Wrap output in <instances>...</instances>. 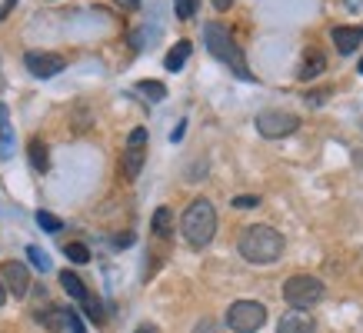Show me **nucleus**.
Wrapping results in <instances>:
<instances>
[{"label": "nucleus", "instance_id": "1", "mask_svg": "<svg viewBox=\"0 0 363 333\" xmlns=\"http://www.w3.org/2000/svg\"><path fill=\"white\" fill-rule=\"evenodd\" d=\"M237 250L247 263H274L276 256L284 254V237L267 223H253L240 233Z\"/></svg>", "mask_w": 363, "mask_h": 333}, {"label": "nucleus", "instance_id": "2", "mask_svg": "<svg viewBox=\"0 0 363 333\" xmlns=\"http://www.w3.org/2000/svg\"><path fill=\"white\" fill-rule=\"evenodd\" d=\"M203 44H207V51H210L220 64L230 67L240 80H253L250 67H247V60H243V51L237 47V40L230 37V30H227L224 24H207L203 27Z\"/></svg>", "mask_w": 363, "mask_h": 333}, {"label": "nucleus", "instance_id": "3", "mask_svg": "<svg viewBox=\"0 0 363 333\" xmlns=\"http://www.w3.org/2000/svg\"><path fill=\"white\" fill-rule=\"evenodd\" d=\"M180 230H184V240L190 247H207L217 233V210L207 197H197L193 204L184 210V220H180Z\"/></svg>", "mask_w": 363, "mask_h": 333}, {"label": "nucleus", "instance_id": "4", "mask_svg": "<svg viewBox=\"0 0 363 333\" xmlns=\"http://www.w3.org/2000/svg\"><path fill=\"white\" fill-rule=\"evenodd\" d=\"M284 300H287L293 310H310L313 303L324 300V283L310 277V273H297L284 283Z\"/></svg>", "mask_w": 363, "mask_h": 333}, {"label": "nucleus", "instance_id": "5", "mask_svg": "<svg viewBox=\"0 0 363 333\" xmlns=\"http://www.w3.org/2000/svg\"><path fill=\"white\" fill-rule=\"evenodd\" d=\"M267 323V307L257 300H237L227 310V327L237 333H257Z\"/></svg>", "mask_w": 363, "mask_h": 333}, {"label": "nucleus", "instance_id": "6", "mask_svg": "<svg viewBox=\"0 0 363 333\" xmlns=\"http://www.w3.org/2000/svg\"><path fill=\"white\" fill-rule=\"evenodd\" d=\"M297 127H300V117L290 114V110H263V114L257 117V130H260L267 141L290 137Z\"/></svg>", "mask_w": 363, "mask_h": 333}, {"label": "nucleus", "instance_id": "7", "mask_svg": "<svg viewBox=\"0 0 363 333\" xmlns=\"http://www.w3.org/2000/svg\"><path fill=\"white\" fill-rule=\"evenodd\" d=\"M24 67L34 74V77L47 80V77H57L63 67H67V60H63L60 53H47V51H30L24 57Z\"/></svg>", "mask_w": 363, "mask_h": 333}, {"label": "nucleus", "instance_id": "8", "mask_svg": "<svg viewBox=\"0 0 363 333\" xmlns=\"http://www.w3.org/2000/svg\"><path fill=\"white\" fill-rule=\"evenodd\" d=\"M4 287H7L13 296L30 294V270H27V263L7 260V263H4Z\"/></svg>", "mask_w": 363, "mask_h": 333}, {"label": "nucleus", "instance_id": "9", "mask_svg": "<svg viewBox=\"0 0 363 333\" xmlns=\"http://www.w3.org/2000/svg\"><path fill=\"white\" fill-rule=\"evenodd\" d=\"M276 333H317V323H313V317H307V310H290L280 317Z\"/></svg>", "mask_w": 363, "mask_h": 333}, {"label": "nucleus", "instance_id": "10", "mask_svg": "<svg viewBox=\"0 0 363 333\" xmlns=\"http://www.w3.org/2000/svg\"><path fill=\"white\" fill-rule=\"evenodd\" d=\"M330 37H333V44H337L340 53H353L363 40V27H333Z\"/></svg>", "mask_w": 363, "mask_h": 333}, {"label": "nucleus", "instance_id": "11", "mask_svg": "<svg viewBox=\"0 0 363 333\" xmlns=\"http://www.w3.org/2000/svg\"><path fill=\"white\" fill-rule=\"evenodd\" d=\"M27 157H30V166H34V170H40V174L51 170V150H47V143L40 141V137H34V141L27 143Z\"/></svg>", "mask_w": 363, "mask_h": 333}, {"label": "nucleus", "instance_id": "12", "mask_svg": "<svg viewBox=\"0 0 363 333\" xmlns=\"http://www.w3.org/2000/svg\"><path fill=\"white\" fill-rule=\"evenodd\" d=\"M190 51H193V47H190V40H177V44H174V51H170L167 57H163V67H167L170 74H174V70H180V67L187 64Z\"/></svg>", "mask_w": 363, "mask_h": 333}, {"label": "nucleus", "instance_id": "13", "mask_svg": "<svg viewBox=\"0 0 363 333\" xmlns=\"http://www.w3.org/2000/svg\"><path fill=\"white\" fill-rule=\"evenodd\" d=\"M144 147H127L124 154V177L127 180H137V174L144 170Z\"/></svg>", "mask_w": 363, "mask_h": 333}, {"label": "nucleus", "instance_id": "14", "mask_svg": "<svg viewBox=\"0 0 363 333\" xmlns=\"http://www.w3.org/2000/svg\"><path fill=\"white\" fill-rule=\"evenodd\" d=\"M151 230L157 237H170V230H174V210L170 207H157V214L151 220Z\"/></svg>", "mask_w": 363, "mask_h": 333}, {"label": "nucleus", "instance_id": "15", "mask_svg": "<svg viewBox=\"0 0 363 333\" xmlns=\"http://www.w3.org/2000/svg\"><path fill=\"white\" fill-rule=\"evenodd\" d=\"M324 67H326V60H324V53L320 51H307V60H303V70H300V77L303 80H310V77H317V74H324Z\"/></svg>", "mask_w": 363, "mask_h": 333}, {"label": "nucleus", "instance_id": "16", "mask_svg": "<svg viewBox=\"0 0 363 333\" xmlns=\"http://www.w3.org/2000/svg\"><path fill=\"white\" fill-rule=\"evenodd\" d=\"M60 287H63V290H67L70 296H74V300H84V294H87L84 280L77 277L74 270H63V273H60Z\"/></svg>", "mask_w": 363, "mask_h": 333}, {"label": "nucleus", "instance_id": "17", "mask_svg": "<svg viewBox=\"0 0 363 333\" xmlns=\"http://www.w3.org/2000/svg\"><path fill=\"white\" fill-rule=\"evenodd\" d=\"M37 320L47 327V330L53 333H60L63 327H67V320H63V307H51V310H40L37 313Z\"/></svg>", "mask_w": 363, "mask_h": 333}, {"label": "nucleus", "instance_id": "18", "mask_svg": "<svg viewBox=\"0 0 363 333\" xmlns=\"http://www.w3.org/2000/svg\"><path fill=\"white\" fill-rule=\"evenodd\" d=\"M137 93H144V97H147V100H153V103H160L163 97H167V87H163L160 80H140Z\"/></svg>", "mask_w": 363, "mask_h": 333}, {"label": "nucleus", "instance_id": "19", "mask_svg": "<svg viewBox=\"0 0 363 333\" xmlns=\"http://www.w3.org/2000/svg\"><path fill=\"white\" fill-rule=\"evenodd\" d=\"M80 303H84V310H87L90 320H94V323H103V303H101V300H97L94 294H90V290L84 294V300H80Z\"/></svg>", "mask_w": 363, "mask_h": 333}, {"label": "nucleus", "instance_id": "20", "mask_svg": "<svg viewBox=\"0 0 363 333\" xmlns=\"http://www.w3.org/2000/svg\"><path fill=\"white\" fill-rule=\"evenodd\" d=\"M27 260H30L34 270H40V273L51 270V256H47V250H40V247H27Z\"/></svg>", "mask_w": 363, "mask_h": 333}, {"label": "nucleus", "instance_id": "21", "mask_svg": "<svg viewBox=\"0 0 363 333\" xmlns=\"http://www.w3.org/2000/svg\"><path fill=\"white\" fill-rule=\"evenodd\" d=\"M37 227L40 230H47V233H57L63 223H60V217H53V214H47V210H37Z\"/></svg>", "mask_w": 363, "mask_h": 333}, {"label": "nucleus", "instance_id": "22", "mask_svg": "<svg viewBox=\"0 0 363 333\" xmlns=\"http://www.w3.org/2000/svg\"><path fill=\"white\" fill-rule=\"evenodd\" d=\"M63 254H67V260H74V263H87L90 260V250L84 244H67L63 247Z\"/></svg>", "mask_w": 363, "mask_h": 333}, {"label": "nucleus", "instance_id": "23", "mask_svg": "<svg viewBox=\"0 0 363 333\" xmlns=\"http://www.w3.org/2000/svg\"><path fill=\"white\" fill-rule=\"evenodd\" d=\"M63 320H67L70 333H87V330H84V320H80V313H77V310H63Z\"/></svg>", "mask_w": 363, "mask_h": 333}, {"label": "nucleus", "instance_id": "24", "mask_svg": "<svg viewBox=\"0 0 363 333\" xmlns=\"http://www.w3.org/2000/svg\"><path fill=\"white\" fill-rule=\"evenodd\" d=\"M174 4H177V17L180 20H190L193 11H197V0H174Z\"/></svg>", "mask_w": 363, "mask_h": 333}, {"label": "nucleus", "instance_id": "25", "mask_svg": "<svg viewBox=\"0 0 363 333\" xmlns=\"http://www.w3.org/2000/svg\"><path fill=\"white\" fill-rule=\"evenodd\" d=\"M127 147H147V130H144V127L130 130V137H127Z\"/></svg>", "mask_w": 363, "mask_h": 333}, {"label": "nucleus", "instance_id": "26", "mask_svg": "<svg viewBox=\"0 0 363 333\" xmlns=\"http://www.w3.org/2000/svg\"><path fill=\"white\" fill-rule=\"evenodd\" d=\"M193 333H220V323L210 320V317H203V320L193 327Z\"/></svg>", "mask_w": 363, "mask_h": 333}, {"label": "nucleus", "instance_id": "27", "mask_svg": "<svg viewBox=\"0 0 363 333\" xmlns=\"http://www.w3.org/2000/svg\"><path fill=\"white\" fill-rule=\"evenodd\" d=\"M260 204V197H237L234 200V207H257Z\"/></svg>", "mask_w": 363, "mask_h": 333}, {"label": "nucleus", "instance_id": "28", "mask_svg": "<svg viewBox=\"0 0 363 333\" xmlns=\"http://www.w3.org/2000/svg\"><path fill=\"white\" fill-rule=\"evenodd\" d=\"M113 4H117L120 11H137L140 7V0H113Z\"/></svg>", "mask_w": 363, "mask_h": 333}, {"label": "nucleus", "instance_id": "29", "mask_svg": "<svg viewBox=\"0 0 363 333\" xmlns=\"http://www.w3.org/2000/svg\"><path fill=\"white\" fill-rule=\"evenodd\" d=\"M17 4H20V0H4V7H0V20H4V17H11V11L17 7Z\"/></svg>", "mask_w": 363, "mask_h": 333}, {"label": "nucleus", "instance_id": "30", "mask_svg": "<svg viewBox=\"0 0 363 333\" xmlns=\"http://www.w3.org/2000/svg\"><path fill=\"white\" fill-rule=\"evenodd\" d=\"M343 7H347L350 13H360L363 11V0H343Z\"/></svg>", "mask_w": 363, "mask_h": 333}, {"label": "nucleus", "instance_id": "31", "mask_svg": "<svg viewBox=\"0 0 363 333\" xmlns=\"http://www.w3.org/2000/svg\"><path fill=\"white\" fill-rule=\"evenodd\" d=\"M184 130H187V124L180 120V124H177V130H174V133H170V141H180V137H184Z\"/></svg>", "mask_w": 363, "mask_h": 333}, {"label": "nucleus", "instance_id": "32", "mask_svg": "<svg viewBox=\"0 0 363 333\" xmlns=\"http://www.w3.org/2000/svg\"><path fill=\"white\" fill-rule=\"evenodd\" d=\"M134 244V237H130V233H124V237H117V247H130Z\"/></svg>", "mask_w": 363, "mask_h": 333}, {"label": "nucleus", "instance_id": "33", "mask_svg": "<svg viewBox=\"0 0 363 333\" xmlns=\"http://www.w3.org/2000/svg\"><path fill=\"white\" fill-rule=\"evenodd\" d=\"M7 127V103H0V130Z\"/></svg>", "mask_w": 363, "mask_h": 333}, {"label": "nucleus", "instance_id": "34", "mask_svg": "<svg viewBox=\"0 0 363 333\" xmlns=\"http://www.w3.org/2000/svg\"><path fill=\"white\" fill-rule=\"evenodd\" d=\"M230 4H234V0H213V7H217V11H227Z\"/></svg>", "mask_w": 363, "mask_h": 333}, {"label": "nucleus", "instance_id": "35", "mask_svg": "<svg viewBox=\"0 0 363 333\" xmlns=\"http://www.w3.org/2000/svg\"><path fill=\"white\" fill-rule=\"evenodd\" d=\"M7 300V287H4V280H0V303Z\"/></svg>", "mask_w": 363, "mask_h": 333}, {"label": "nucleus", "instance_id": "36", "mask_svg": "<svg viewBox=\"0 0 363 333\" xmlns=\"http://www.w3.org/2000/svg\"><path fill=\"white\" fill-rule=\"evenodd\" d=\"M137 333H157V327H151V323H147V327H140Z\"/></svg>", "mask_w": 363, "mask_h": 333}, {"label": "nucleus", "instance_id": "37", "mask_svg": "<svg viewBox=\"0 0 363 333\" xmlns=\"http://www.w3.org/2000/svg\"><path fill=\"white\" fill-rule=\"evenodd\" d=\"M360 74H363V57H360Z\"/></svg>", "mask_w": 363, "mask_h": 333}]
</instances>
